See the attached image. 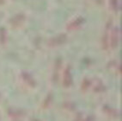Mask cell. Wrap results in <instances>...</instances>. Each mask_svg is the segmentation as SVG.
I'll return each instance as SVG.
<instances>
[{
	"label": "cell",
	"mask_w": 122,
	"mask_h": 121,
	"mask_svg": "<svg viewBox=\"0 0 122 121\" xmlns=\"http://www.w3.org/2000/svg\"><path fill=\"white\" fill-rule=\"evenodd\" d=\"M90 87H92L93 91L97 92H103L106 89V86H105L102 81H101L98 78H95V79L90 80Z\"/></svg>",
	"instance_id": "6da1fadb"
},
{
	"label": "cell",
	"mask_w": 122,
	"mask_h": 121,
	"mask_svg": "<svg viewBox=\"0 0 122 121\" xmlns=\"http://www.w3.org/2000/svg\"><path fill=\"white\" fill-rule=\"evenodd\" d=\"M66 40V35L65 34H60V35H58L54 37L51 38L48 42V44L51 45V46H55V45H59V44L62 43Z\"/></svg>",
	"instance_id": "7a4b0ae2"
},
{
	"label": "cell",
	"mask_w": 122,
	"mask_h": 121,
	"mask_svg": "<svg viewBox=\"0 0 122 121\" xmlns=\"http://www.w3.org/2000/svg\"><path fill=\"white\" fill-rule=\"evenodd\" d=\"M63 82H64V85L66 86H69L71 85L72 77H71V69L69 67H67V68H66L65 72H64Z\"/></svg>",
	"instance_id": "3957f363"
},
{
	"label": "cell",
	"mask_w": 122,
	"mask_h": 121,
	"mask_svg": "<svg viewBox=\"0 0 122 121\" xmlns=\"http://www.w3.org/2000/svg\"><path fill=\"white\" fill-rule=\"evenodd\" d=\"M83 22V18H82V17H77V18H76V19L71 21V22L67 24V28L69 29H76V28H78V27L80 26Z\"/></svg>",
	"instance_id": "277c9868"
},
{
	"label": "cell",
	"mask_w": 122,
	"mask_h": 121,
	"mask_svg": "<svg viewBox=\"0 0 122 121\" xmlns=\"http://www.w3.org/2000/svg\"><path fill=\"white\" fill-rule=\"evenodd\" d=\"M21 76H22V80H23L28 85H29V86H34L35 85V81L34 80V78L31 76V75H29L28 73L23 72Z\"/></svg>",
	"instance_id": "5b68a950"
},
{
	"label": "cell",
	"mask_w": 122,
	"mask_h": 121,
	"mask_svg": "<svg viewBox=\"0 0 122 121\" xmlns=\"http://www.w3.org/2000/svg\"><path fill=\"white\" fill-rule=\"evenodd\" d=\"M107 66L110 69H113V70L115 71H120V62L116 61V60H113V61H110L107 64Z\"/></svg>",
	"instance_id": "8992f818"
},
{
	"label": "cell",
	"mask_w": 122,
	"mask_h": 121,
	"mask_svg": "<svg viewBox=\"0 0 122 121\" xmlns=\"http://www.w3.org/2000/svg\"><path fill=\"white\" fill-rule=\"evenodd\" d=\"M24 18H25V17H24L22 14H17L16 16H15L13 18H12V20L10 21L11 23L13 24H18L19 23L22 22L24 20Z\"/></svg>",
	"instance_id": "52a82bcc"
},
{
	"label": "cell",
	"mask_w": 122,
	"mask_h": 121,
	"mask_svg": "<svg viewBox=\"0 0 122 121\" xmlns=\"http://www.w3.org/2000/svg\"><path fill=\"white\" fill-rule=\"evenodd\" d=\"M104 111L106 112H107V114L111 115V116H118L119 115V112H118L117 110H115V109H113V108H110L109 106H106V107L104 108Z\"/></svg>",
	"instance_id": "ba28073f"
},
{
	"label": "cell",
	"mask_w": 122,
	"mask_h": 121,
	"mask_svg": "<svg viewBox=\"0 0 122 121\" xmlns=\"http://www.w3.org/2000/svg\"><path fill=\"white\" fill-rule=\"evenodd\" d=\"M81 87L83 90H87L90 87V79L89 78H85L84 80L82 82V85H81Z\"/></svg>",
	"instance_id": "9c48e42d"
},
{
	"label": "cell",
	"mask_w": 122,
	"mask_h": 121,
	"mask_svg": "<svg viewBox=\"0 0 122 121\" xmlns=\"http://www.w3.org/2000/svg\"><path fill=\"white\" fill-rule=\"evenodd\" d=\"M6 41V31L4 29H0V42L4 43Z\"/></svg>",
	"instance_id": "30bf717a"
},
{
	"label": "cell",
	"mask_w": 122,
	"mask_h": 121,
	"mask_svg": "<svg viewBox=\"0 0 122 121\" xmlns=\"http://www.w3.org/2000/svg\"><path fill=\"white\" fill-rule=\"evenodd\" d=\"M110 5H111V8L113 10H118L120 7H119V3L117 1H111L110 2Z\"/></svg>",
	"instance_id": "8fae6325"
}]
</instances>
